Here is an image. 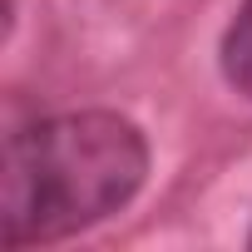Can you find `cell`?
<instances>
[{
    "label": "cell",
    "instance_id": "obj_1",
    "mask_svg": "<svg viewBox=\"0 0 252 252\" xmlns=\"http://www.w3.org/2000/svg\"><path fill=\"white\" fill-rule=\"evenodd\" d=\"M149 178V139L114 109L50 114L5 139V247H40L124 213Z\"/></svg>",
    "mask_w": 252,
    "mask_h": 252
},
{
    "label": "cell",
    "instance_id": "obj_2",
    "mask_svg": "<svg viewBox=\"0 0 252 252\" xmlns=\"http://www.w3.org/2000/svg\"><path fill=\"white\" fill-rule=\"evenodd\" d=\"M218 60H222V79L242 99H252V0H237V10H232V20L222 30Z\"/></svg>",
    "mask_w": 252,
    "mask_h": 252
},
{
    "label": "cell",
    "instance_id": "obj_3",
    "mask_svg": "<svg viewBox=\"0 0 252 252\" xmlns=\"http://www.w3.org/2000/svg\"><path fill=\"white\" fill-rule=\"evenodd\" d=\"M247 242H252V237H247Z\"/></svg>",
    "mask_w": 252,
    "mask_h": 252
}]
</instances>
